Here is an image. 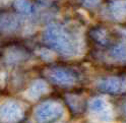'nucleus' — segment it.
I'll use <instances>...</instances> for the list:
<instances>
[{"instance_id": "obj_1", "label": "nucleus", "mask_w": 126, "mask_h": 123, "mask_svg": "<svg viewBox=\"0 0 126 123\" xmlns=\"http://www.w3.org/2000/svg\"><path fill=\"white\" fill-rule=\"evenodd\" d=\"M42 40L51 50L65 57L76 56L81 50L79 35L60 22L47 25L43 30Z\"/></svg>"}, {"instance_id": "obj_2", "label": "nucleus", "mask_w": 126, "mask_h": 123, "mask_svg": "<svg viewBox=\"0 0 126 123\" xmlns=\"http://www.w3.org/2000/svg\"><path fill=\"white\" fill-rule=\"evenodd\" d=\"M64 114L61 103L54 100H47L39 104L34 111L35 118L39 123H52L60 119Z\"/></svg>"}, {"instance_id": "obj_3", "label": "nucleus", "mask_w": 126, "mask_h": 123, "mask_svg": "<svg viewBox=\"0 0 126 123\" xmlns=\"http://www.w3.org/2000/svg\"><path fill=\"white\" fill-rule=\"evenodd\" d=\"M26 106L18 100L7 99L0 103V122L18 123L25 118Z\"/></svg>"}, {"instance_id": "obj_4", "label": "nucleus", "mask_w": 126, "mask_h": 123, "mask_svg": "<svg viewBox=\"0 0 126 123\" xmlns=\"http://www.w3.org/2000/svg\"><path fill=\"white\" fill-rule=\"evenodd\" d=\"M88 109L90 118L94 122L108 123L114 119V112L112 106L104 98H93L89 102Z\"/></svg>"}, {"instance_id": "obj_5", "label": "nucleus", "mask_w": 126, "mask_h": 123, "mask_svg": "<svg viewBox=\"0 0 126 123\" xmlns=\"http://www.w3.org/2000/svg\"><path fill=\"white\" fill-rule=\"evenodd\" d=\"M45 75L47 79L59 87H72L77 82V73L71 68L53 66L45 69Z\"/></svg>"}, {"instance_id": "obj_6", "label": "nucleus", "mask_w": 126, "mask_h": 123, "mask_svg": "<svg viewBox=\"0 0 126 123\" xmlns=\"http://www.w3.org/2000/svg\"><path fill=\"white\" fill-rule=\"evenodd\" d=\"M97 88L104 94L120 95L126 92V77L111 75L101 78L97 82Z\"/></svg>"}, {"instance_id": "obj_7", "label": "nucleus", "mask_w": 126, "mask_h": 123, "mask_svg": "<svg viewBox=\"0 0 126 123\" xmlns=\"http://www.w3.org/2000/svg\"><path fill=\"white\" fill-rule=\"evenodd\" d=\"M22 27V20L12 12L0 13V35L11 36L18 33Z\"/></svg>"}, {"instance_id": "obj_8", "label": "nucleus", "mask_w": 126, "mask_h": 123, "mask_svg": "<svg viewBox=\"0 0 126 123\" xmlns=\"http://www.w3.org/2000/svg\"><path fill=\"white\" fill-rule=\"evenodd\" d=\"M49 92H50V88L47 81H45L44 79H36L26 90L23 96L30 101L35 102L38 101L39 99H41L43 96L47 95Z\"/></svg>"}, {"instance_id": "obj_9", "label": "nucleus", "mask_w": 126, "mask_h": 123, "mask_svg": "<svg viewBox=\"0 0 126 123\" xmlns=\"http://www.w3.org/2000/svg\"><path fill=\"white\" fill-rule=\"evenodd\" d=\"M106 15L114 21H121L126 17V0H110L106 5Z\"/></svg>"}, {"instance_id": "obj_10", "label": "nucleus", "mask_w": 126, "mask_h": 123, "mask_svg": "<svg viewBox=\"0 0 126 123\" xmlns=\"http://www.w3.org/2000/svg\"><path fill=\"white\" fill-rule=\"evenodd\" d=\"M29 58V53L17 46H11L4 52V61L7 65H18Z\"/></svg>"}, {"instance_id": "obj_11", "label": "nucleus", "mask_w": 126, "mask_h": 123, "mask_svg": "<svg viewBox=\"0 0 126 123\" xmlns=\"http://www.w3.org/2000/svg\"><path fill=\"white\" fill-rule=\"evenodd\" d=\"M12 6L14 10L21 16L31 17L36 15L38 12L37 6L31 0H13Z\"/></svg>"}, {"instance_id": "obj_12", "label": "nucleus", "mask_w": 126, "mask_h": 123, "mask_svg": "<svg viewBox=\"0 0 126 123\" xmlns=\"http://www.w3.org/2000/svg\"><path fill=\"white\" fill-rule=\"evenodd\" d=\"M89 35L92 38V40L100 46L106 47L110 44V34L108 30L102 26L92 28L89 32Z\"/></svg>"}, {"instance_id": "obj_13", "label": "nucleus", "mask_w": 126, "mask_h": 123, "mask_svg": "<svg viewBox=\"0 0 126 123\" xmlns=\"http://www.w3.org/2000/svg\"><path fill=\"white\" fill-rule=\"evenodd\" d=\"M65 100L74 114H79L82 112L84 108V102L82 100V97L75 94H66Z\"/></svg>"}, {"instance_id": "obj_14", "label": "nucleus", "mask_w": 126, "mask_h": 123, "mask_svg": "<svg viewBox=\"0 0 126 123\" xmlns=\"http://www.w3.org/2000/svg\"><path fill=\"white\" fill-rule=\"evenodd\" d=\"M38 54L43 60L45 61H52L55 58V53L51 49H47V48H42L38 51Z\"/></svg>"}, {"instance_id": "obj_15", "label": "nucleus", "mask_w": 126, "mask_h": 123, "mask_svg": "<svg viewBox=\"0 0 126 123\" xmlns=\"http://www.w3.org/2000/svg\"><path fill=\"white\" fill-rule=\"evenodd\" d=\"M78 2H79L83 7H85V8L93 9V8L98 7L101 4L102 0H78Z\"/></svg>"}, {"instance_id": "obj_16", "label": "nucleus", "mask_w": 126, "mask_h": 123, "mask_svg": "<svg viewBox=\"0 0 126 123\" xmlns=\"http://www.w3.org/2000/svg\"><path fill=\"white\" fill-rule=\"evenodd\" d=\"M6 81V73L2 70H0V88H3L5 86Z\"/></svg>"}, {"instance_id": "obj_17", "label": "nucleus", "mask_w": 126, "mask_h": 123, "mask_svg": "<svg viewBox=\"0 0 126 123\" xmlns=\"http://www.w3.org/2000/svg\"><path fill=\"white\" fill-rule=\"evenodd\" d=\"M124 111H125V114H126V102L124 103Z\"/></svg>"}]
</instances>
